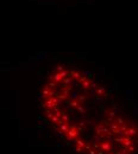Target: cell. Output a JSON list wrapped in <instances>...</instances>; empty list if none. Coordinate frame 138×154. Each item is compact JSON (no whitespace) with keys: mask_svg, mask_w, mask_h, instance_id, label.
<instances>
[{"mask_svg":"<svg viewBox=\"0 0 138 154\" xmlns=\"http://www.w3.org/2000/svg\"><path fill=\"white\" fill-rule=\"evenodd\" d=\"M75 151L77 152V153H81V152H83V148H81V147H79V146H77V147L75 148Z\"/></svg>","mask_w":138,"mask_h":154,"instance_id":"ba28073f","label":"cell"},{"mask_svg":"<svg viewBox=\"0 0 138 154\" xmlns=\"http://www.w3.org/2000/svg\"><path fill=\"white\" fill-rule=\"evenodd\" d=\"M135 143H136V146H138V139L136 141H135Z\"/></svg>","mask_w":138,"mask_h":154,"instance_id":"8fae6325","label":"cell"},{"mask_svg":"<svg viewBox=\"0 0 138 154\" xmlns=\"http://www.w3.org/2000/svg\"><path fill=\"white\" fill-rule=\"evenodd\" d=\"M74 141L76 142V145H77L79 147H81V148H83V146H85V143H86V142H85L83 140H81V139H75Z\"/></svg>","mask_w":138,"mask_h":154,"instance_id":"277c9868","label":"cell"},{"mask_svg":"<svg viewBox=\"0 0 138 154\" xmlns=\"http://www.w3.org/2000/svg\"><path fill=\"white\" fill-rule=\"evenodd\" d=\"M90 148H92V146H90V143H89V142H86V143H85V146H83V149H85L86 152H88V151H89Z\"/></svg>","mask_w":138,"mask_h":154,"instance_id":"8992f818","label":"cell"},{"mask_svg":"<svg viewBox=\"0 0 138 154\" xmlns=\"http://www.w3.org/2000/svg\"><path fill=\"white\" fill-rule=\"evenodd\" d=\"M124 139H125V136H119V135H117V136L114 138V142H117V143H123Z\"/></svg>","mask_w":138,"mask_h":154,"instance_id":"5b68a950","label":"cell"},{"mask_svg":"<svg viewBox=\"0 0 138 154\" xmlns=\"http://www.w3.org/2000/svg\"><path fill=\"white\" fill-rule=\"evenodd\" d=\"M132 142H133V141H132L131 136H125V139H124V141H123V143H121V146H123L124 148H127Z\"/></svg>","mask_w":138,"mask_h":154,"instance_id":"7a4b0ae2","label":"cell"},{"mask_svg":"<svg viewBox=\"0 0 138 154\" xmlns=\"http://www.w3.org/2000/svg\"><path fill=\"white\" fill-rule=\"evenodd\" d=\"M126 151H127L129 153H135V152H136V143H135V142H132L131 145L126 148Z\"/></svg>","mask_w":138,"mask_h":154,"instance_id":"3957f363","label":"cell"},{"mask_svg":"<svg viewBox=\"0 0 138 154\" xmlns=\"http://www.w3.org/2000/svg\"><path fill=\"white\" fill-rule=\"evenodd\" d=\"M97 154H105L104 151H97Z\"/></svg>","mask_w":138,"mask_h":154,"instance_id":"30bf717a","label":"cell"},{"mask_svg":"<svg viewBox=\"0 0 138 154\" xmlns=\"http://www.w3.org/2000/svg\"><path fill=\"white\" fill-rule=\"evenodd\" d=\"M88 154H97V151H95V149H92V148H90L89 151H88Z\"/></svg>","mask_w":138,"mask_h":154,"instance_id":"9c48e42d","label":"cell"},{"mask_svg":"<svg viewBox=\"0 0 138 154\" xmlns=\"http://www.w3.org/2000/svg\"><path fill=\"white\" fill-rule=\"evenodd\" d=\"M92 146H93V148H94L95 151H98V149L100 148V145H99L98 142H93V145H92Z\"/></svg>","mask_w":138,"mask_h":154,"instance_id":"52a82bcc","label":"cell"},{"mask_svg":"<svg viewBox=\"0 0 138 154\" xmlns=\"http://www.w3.org/2000/svg\"><path fill=\"white\" fill-rule=\"evenodd\" d=\"M100 149L104 151L105 153H108V152H112V151H113L112 145H111V142H108V141H104L103 143L100 145Z\"/></svg>","mask_w":138,"mask_h":154,"instance_id":"6da1fadb","label":"cell"}]
</instances>
